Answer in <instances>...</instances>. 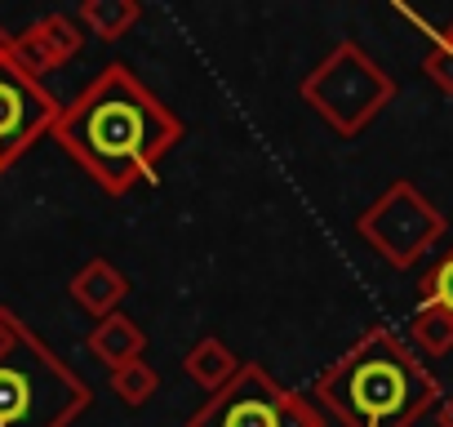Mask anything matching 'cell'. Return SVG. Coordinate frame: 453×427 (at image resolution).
<instances>
[{
  "label": "cell",
  "instance_id": "6da1fadb",
  "mask_svg": "<svg viewBox=\"0 0 453 427\" xmlns=\"http://www.w3.org/2000/svg\"><path fill=\"white\" fill-rule=\"evenodd\" d=\"M182 116L125 63H107L54 120L50 138L107 191L125 196L182 143Z\"/></svg>",
  "mask_w": 453,
  "mask_h": 427
},
{
  "label": "cell",
  "instance_id": "7a4b0ae2",
  "mask_svg": "<svg viewBox=\"0 0 453 427\" xmlns=\"http://www.w3.org/2000/svg\"><path fill=\"white\" fill-rule=\"evenodd\" d=\"M311 392L342 427H413L440 405L435 374L391 325H369L334 365L320 369Z\"/></svg>",
  "mask_w": 453,
  "mask_h": 427
},
{
  "label": "cell",
  "instance_id": "3957f363",
  "mask_svg": "<svg viewBox=\"0 0 453 427\" xmlns=\"http://www.w3.org/2000/svg\"><path fill=\"white\" fill-rule=\"evenodd\" d=\"M89 405V383L14 307H0V427H72Z\"/></svg>",
  "mask_w": 453,
  "mask_h": 427
},
{
  "label": "cell",
  "instance_id": "277c9868",
  "mask_svg": "<svg viewBox=\"0 0 453 427\" xmlns=\"http://www.w3.org/2000/svg\"><path fill=\"white\" fill-rule=\"evenodd\" d=\"M395 76L382 63H373L356 41H338L298 85V98L342 138L365 134L395 103Z\"/></svg>",
  "mask_w": 453,
  "mask_h": 427
},
{
  "label": "cell",
  "instance_id": "5b68a950",
  "mask_svg": "<svg viewBox=\"0 0 453 427\" xmlns=\"http://www.w3.org/2000/svg\"><path fill=\"white\" fill-rule=\"evenodd\" d=\"M187 427H329V414L311 396L280 387L258 361H245L222 392L204 396Z\"/></svg>",
  "mask_w": 453,
  "mask_h": 427
},
{
  "label": "cell",
  "instance_id": "8992f818",
  "mask_svg": "<svg viewBox=\"0 0 453 427\" xmlns=\"http://www.w3.org/2000/svg\"><path fill=\"white\" fill-rule=\"evenodd\" d=\"M444 214L435 209V200L426 191H418L409 178H395L360 219H356V232L360 241L382 259L391 263L395 272H409L440 237H444Z\"/></svg>",
  "mask_w": 453,
  "mask_h": 427
},
{
  "label": "cell",
  "instance_id": "52a82bcc",
  "mask_svg": "<svg viewBox=\"0 0 453 427\" xmlns=\"http://www.w3.org/2000/svg\"><path fill=\"white\" fill-rule=\"evenodd\" d=\"M63 103L36 81L19 58L5 50L0 54V174L14 169L58 120Z\"/></svg>",
  "mask_w": 453,
  "mask_h": 427
},
{
  "label": "cell",
  "instance_id": "ba28073f",
  "mask_svg": "<svg viewBox=\"0 0 453 427\" xmlns=\"http://www.w3.org/2000/svg\"><path fill=\"white\" fill-rule=\"evenodd\" d=\"M81 45H85V32H81V23L72 14H45L27 32H19L10 41V54L19 58V67H27L41 81L45 72L67 67L81 54Z\"/></svg>",
  "mask_w": 453,
  "mask_h": 427
},
{
  "label": "cell",
  "instance_id": "9c48e42d",
  "mask_svg": "<svg viewBox=\"0 0 453 427\" xmlns=\"http://www.w3.org/2000/svg\"><path fill=\"white\" fill-rule=\"evenodd\" d=\"M72 299L89 312V316H111V312H120V303H125V294H129V281H125V272L111 263V259H89L76 276H72Z\"/></svg>",
  "mask_w": 453,
  "mask_h": 427
},
{
  "label": "cell",
  "instance_id": "30bf717a",
  "mask_svg": "<svg viewBox=\"0 0 453 427\" xmlns=\"http://www.w3.org/2000/svg\"><path fill=\"white\" fill-rule=\"evenodd\" d=\"M85 347H89L107 369H120V365H129V361H142V352H147V334H142V325H138L134 316L111 312V316H103V321L89 330Z\"/></svg>",
  "mask_w": 453,
  "mask_h": 427
},
{
  "label": "cell",
  "instance_id": "8fae6325",
  "mask_svg": "<svg viewBox=\"0 0 453 427\" xmlns=\"http://www.w3.org/2000/svg\"><path fill=\"white\" fill-rule=\"evenodd\" d=\"M241 356L232 352V347H226L218 334H204V338H196L191 343V352L182 356V369H187V378L196 383V387H204L209 396L213 392H222L226 383H232L236 374H241Z\"/></svg>",
  "mask_w": 453,
  "mask_h": 427
},
{
  "label": "cell",
  "instance_id": "7c38bea8",
  "mask_svg": "<svg viewBox=\"0 0 453 427\" xmlns=\"http://www.w3.org/2000/svg\"><path fill=\"white\" fill-rule=\"evenodd\" d=\"M138 19H142L138 0H85V5L76 10V23H85L89 36H98V41H120V36H129Z\"/></svg>",
  "mask_w": 453,
  "mask_h": 427
},
{
  "label": "cell",
  "instance_id": "4fadbf2b",
  "mask_svg": "<svg viewBox=\"0 0 453 427\" xmlns=\"http://www.w3.org/2000/svg\"><path fill=\"white\" fill-rule=\"evenodd\" d=\"M409 347L422 352V356H449L453 352V316L418 303L413 321H409Z\"/></svg>",
  "mask_w": 453,
  "mask_h": 427
},
{
  "label": "cell",
  "instance_id": "5bb4252c",
  "mask_svg": "<svg viewBox=\"0 0 453 427\" xmlns=\"http://www.w3.org/2000/svg\"><path fill=\"white\" fill-rule=\"evenodd\" d=\"M111 392H116L129 409H142V405L160 392V374H156L147 361H129V365L111 369Z\"/></svg>",
  "mask_w": 453,
  "mask_h": 427
},
{
  "label": "cell",
  "instance_id": "9a60e30c",
  "mask_svg": "<svg viewBox=\"0 0 453 427\" xmlns=\"http://www.w3.org/2000/svg\"><path fill=\"white\" fill-rule=\"evenodd\" d=\"M422 72H426V81L440 94L453 98V23H444L440 32H431V45L422 54Z\"/></svg>",
  "mask_w": 453,
  "mask_h": 427
},
{
  "label": "cell",
  "instance_id": "2e32d148",
  "mask_svg": "<svg viewBox=\"0 0 453 427\" xmlns=\"http://www.w3.org/2000/svg\"><path fill=\"white\" fill-rule=\"evenodd\" d=\"M422 307H440V312H449L453 316V250L426 272V281H422V299H418Z\"/></svg>",
  "mask_w": 453,
  "mask_h": 427
},
{
  "label": "cell",
  "instance_id": "e0dca14e",
  "mask_svg": "<svg viewBox=\"0 0 453 427\" xmlns=\"http://www.w3.org/2000/svg\"><path fill=\"white\" fill-rule=\"evenodd\" d=\"M431 414H435V427H453V392L440 396V405H435Z\"/></svg>",
  "mask_w": 453,
  "mask_h": 427
},
{
  "label": "cell",
  "instance_id": "ac0fdd59",
  "mask_svg": "<svg viewBox=\"0 0 453 427\" xmlns=\"http://www.w3.org/2000/svg\"><path fill=\"white\" fill-rule=\"evenodd\" d=\"M10 41H14V36H10L5 27H0V54H5V50H10Z\"/></svg>",
  "mask_w": 453,
  "mask_h": 427
}]
</instances>
